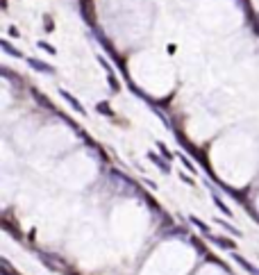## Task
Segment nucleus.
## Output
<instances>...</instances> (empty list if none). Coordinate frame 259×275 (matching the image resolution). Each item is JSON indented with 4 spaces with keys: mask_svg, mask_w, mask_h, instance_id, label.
Masks as SVG:
<instances>
[{
    "mask_svg": "<svg viewBox=\"0 0 259 275\" xmlns=\"http://www.w3.org/2000/svg\"><path fill=\"white\" fill-rule=\"evenodd\" d=\"M59 96H62V98H64L66 103H68V105H71L73 109L77 111V114H82V116H87V109H84V107H82V103H80V100H77L73 94H68L66 89H59Z\"/></svg>",
    "mask_w": 259,
    "mask_h": 275,
    "instance_id": "1",
    "label": "nucleus"
},
{
    "mask_svg": "<svg viewBox=\"0 0 259 275\" xmlns=\"http://www.w3.org/2000/svg\"><path fill=\"white\" fill-rule=\"evenodd\" d=\"M28 64L30 69H34L39 70V73H46V75H55V69L50 64H46V62H41V59H36V57H28Z\"/></svg>",
    "mask_w": 259,
    "mask_h": 275,
    "instance_id": "2",
    "label": "nucleus"
},
{
    "mask_svg": "<svg viewBox=\"0 0 259 275\" xmlns=\"http://www.w3.org/2000/svg\"><path fill=\"white\" fill-rule=\"evenodd\" d=\"M148 159H150V162H153V164H157L159 169H162V173H171V166L166 164L164 159L159 157L157 152H148Z\"/></svg>",
    "mask_w": 259,
    "mask_h": 275,
    "instance_id": "3",
    "label": "nucleus"
},
{
    "mask_svg": "<svg viewBox=\"0 0 259 275\" xmlns=\"http://www.w3.org/2000/svg\"><path fill=\"white\" fill-rule=\"evenodd\" d=\"M209 237H212V241H214V243H218L221 248H227V250H234V248H236V243H232L227 237H214V234H209Z\"/></svg>",
    "mask_w": 259,
    "mask_h": 275,
    "instance_id": "4",
    "label": "nucleus"
},
{
    "mask_svg": "<svg viewBox=\"0 0 259 275\" xmlns=\"http://www.w3.org/2000/svg\"><path fill=\"white\" fill-rule=\"evenodd\" d=\"M0 48H2L7 55H12V57H23V53H21V50H16V48L7 41V39H2V41H0Z\"/></svg>",
    "mask_w": 259,
    "mask_h": 275,
    "instance_id": "5",
    "label": "nucleus"
},
{
    "mask_svg": "<svg viewBox=\"0 0 259 275\" xmlns=\"http://www.w3.org/2000/svg\"><path fill=\"white\" fill-rule=\"evenodd\" d=\"M214 203H216V207H218V209H221V211H223V214H225V216H232V209H230V207H227V205H225V203H223V200H221V198H218V196H216V193H214Z\"/></svg>",
    "mask_w": 259,
    "mask_h": 275,
    "instance_id": "6",
    "label": "nucleus"
},
{
    "mask_svg": "<svg viewBox=\"0 0 259 275\" xmlns=\"http://www.w3.org/2000/svg\"><path fill=\"white\" fill-rule=\"evenodd\" d=\"M82 12H84V21H87V23H94V12H91V7H89V0H82Z\"/></svg>",
    "mask_w": 259,
    "mask_h": 275,
    "instance_id": "7",
    "label": "nucleus"
},
{
    "mask_svg": "<svg viewBox=\"0 0 259 275\" xmlns=\"http://www.w3.org/2000/svg\"><path fill=\"white\" fill-rule=\"evenodd\" d=\"M189 221L194 223L195 228H200V230H202V232H205V234H212V230H209V225H205V223H202L200 218H195V216H189Z\"/></svg>",
    "mask_w": 259,
    "mask_h": 275,
    "instance_id": "8",
    "label": "nucleus"
},
{
    "mask_svg": "<svg viewBox=\"0 0 259 275\" xmlns=\"http://www.w3.org/2000/svg\"><path fill=\"white\" fill-rule=\"evenodd\" d=\"M36 46H39V48H43V50H46L48 55H57V50H55V46H50V43H48V41H39V43H36Z\"/></svg>",
    "mask_w": 259,
    "mask_h": 275,
    "instance_id": "9",
    "label": "nucleus"
},
{
    "mask_svg": "<svg viewBox=\"0 0 259 275\" xmlns=\"http://www.w3.org/2000/svg\"><path fill=\"white\" fill-rule=\"evenodd\" d=\"M96 109H98V111H102L105 116H112V107L107 105V103H98V105H96Z\"/></svg>",
    "mask_w": 259,
    "mask_h": 275,
    "instance_id": "10",
    "label": "nucleus"
},
{
    "mask_svg": "<svg viewBox=\"0 0 259 275\" xmlns=\"http://www.w3.org/2000/svg\"><path fill=\"white\" fill-rule=\"evenodd\" d=\"M218 225H223L225 230H230V232H232V234H236V237H241V232H239V230H236V228H232L230 223H225V221H218Z\"/></svg>",
    "mask_w": 259,
    "mask_h": 275,
    "instance_id": "11",
    "label": "nucleus"
},
{
    "mask_svg": "<svg viewBox=\"0 0 259 275\" xmlns=\"http://www.w3.org/2000/svg\"><path fill=\"white\" fill-rule=\"evenodd\" d=\"M43 23H46V32H53V18L48 16V14L43 16Z\"/></svg>",
    "mask_w": 259,
    "mask_h": 275,
    "instance_id": "12",
    "label": "nucleus"
},
{
    "mask_svg": "<svg viewBox=\"0 0 259 275\" xmlns=\"http://www.w3.org/2000/svg\"><path fill=\"white\" fill-rule=\"evenodd\" d=\"M157 148H159V150H162V155H166V157H168V159L173 157V155H171V150H168V148H166L164 143H157Z\"/></svg>",
    "mask_w": 259,
    "mask_h": 275,
    "instance_id": "13",
    "label": "nucleus"
},
{
    "mask_svg": "<svg viewBox=\"0 0 259 275\" xmlns=\"http://www.w3.org/2000/svg\"><path fill=\"white\" fill-rule=\"evenodd\" d=\"M9 36H21V32H18V30L12 25V28H9Z\"/></svg>",
    "mask_w": 259,
    "mask_h": 275,
    "instance_id": "14",
    "label": "nucleus"
}]
</instances>
